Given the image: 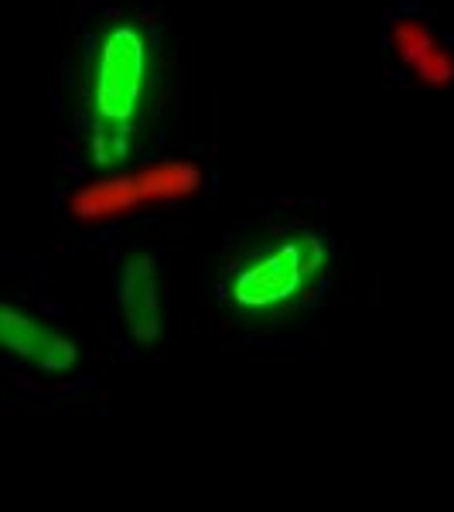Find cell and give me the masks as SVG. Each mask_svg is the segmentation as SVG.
<instances>
[{"label":"cell","mask_w":454,"mask_h":512,"mask_svg":"<svg viewBox=\"0 0 454 512\" xmlns=\"http://www.w3.org/2000/svg\"><path fill=\"white\" fill-rule=\"evenodd\" d=\"M0 352L38 373H69L79 362V349L69 335L7 301H0Z\"/></svg>","instance_id":"3957f363"},{"label":"cell","mask_w":454,"mask_h":512,"mask_svg":"<svg viewBox=\"0 0 454 512\" xmlns=\"http://www.w3.org/2000/svg\"><path fill=\"white\" fill-rule=\"evenodd\" d=\"M117 308L134 342H158L161 335V291L158 267L147 253H137L123 263L117 284Z\"/></svg>","instance_id":"277c9868"},{"label":"cell","mask_w":454,"mask_h":512,"mask_svg":"<svg viewBox=\"0 0 454 512\" xmlns=\"http://www.w3.org/2000/svg\"><path fill=\"white\" fill-rule=\"evenodd\" d=\"M328 270V243L318 229H287L257 250L236 256L222 274V308L236 318H274L318 291Z\"/></svg>","instance_id":"7a4b0ae2"},{"label":"cell","mask_w":454,"mask_h":512,"mask_svg":"<svg viewBox=\"0 0 454 512\" xmlns=\"http://www.w3.org/2000/svg\"><path fill=\"white\" fill-rule=\"evenodd\" d=\"M158 89V35L117 14L96 31L82 79V127L96 168H117L147 123Z\"/></svg>","instance_id":"6da1fadb"}]
</instances>
